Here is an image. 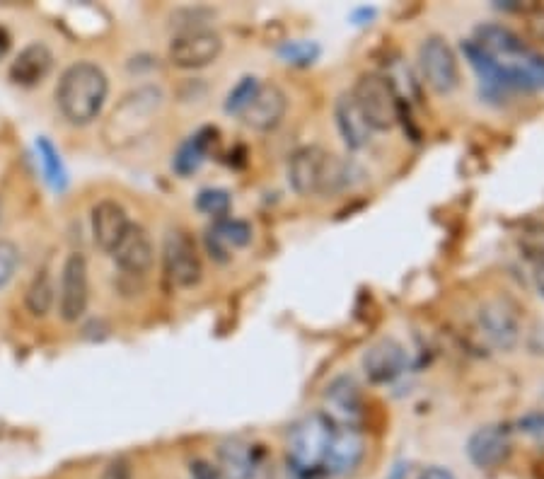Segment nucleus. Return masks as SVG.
Instances as JSON below:
<instances>
[{
    "instance_id": "32",
    "label": "nucleus",
    "mask_w": 544,
    "mask_h": 479,
    "mask_svg": "<svg viewBox=\"0 0 544 479\" xmlns=\"http://www.w3.org/2000/svg\"><path fill=\"white\" fill-rule=\"evenodd\" d=\"M269 479H312V475H308V472H303L300 467H295L293 463H283L276 467L274 472H271Z\"/></svg>"
},
{
    "instance_id": "24",
    "label": "nucleus",
    "mask_w": 544,
    "mask_h": 479,
    "mask_svg": "<svg viewBox=\"0 0 544 479\" xmlns=\"http://www.w3.org/2000/svg\"><path fill=\"white\" fill-rule=\"evenodd\" d=\"M56 300H59V288L54 284V276H51L49 269H39L34 274V279L27 286V296H25V305L27 310L34 317H46L54 310Z\"/></svg>"
},
{
    "instance_id": "9",
    "label": "nucleus",
    "mask_w": 544,
    "mask_h": 479,
    "mask_svg": "<svg viewBox=\"0 0 544 479\" xmlns=\"http://www.w3.org/2000/svg\"><path fill=\"white\" fill-rule=\"evenodd\" d=\"M90 303V271L83 252H71L61 267L59 315L63 322H78Z\"/></svg>"
},
{
    "instance_id": "19",
    "label": "nucleus",
    "mask_w": 544,
    "mask_h": 479,
    "mask_svg": "<svg viewBox=\"0 0 544 479\" xmlns=\"http://www.w3.org/2000/svg\"><path fill=\"white\" fill-rule=\"evenodd\" d=\"M51 68H54V54H51L49 46L44 42H32L15 56L8 75L20 88H37L49 78Z\"/></svg>"
},
{
    "instance_id": "35",
    "label": "nucleus",
    "mask_w": 544,
    "mask_h": 479,
    "mask_svg": "<svg viewBox=\"0 0 544 479\" xmlns=\"http://www.w3.org/2000/svg\"><path fill=\"white\" fill-rule=\"evenodd\" d=\"M530 32H532V37L540 39V42L544 44V8L530 20Z\"/></svg>"
},
{
    "instance_id": "8",
    "label": "nucleus",
    "mask_w": 544,
    "mask_h": 479,
    "mask_svg": "<svg viewBox=\"0 0 544 479\" xmlns=\"http://www.w3.org/2000/svg\"><path fill=\"white\" fill-rule=\"evenodd\" d=\"M477 325L491 346L508 351L520 339V308L508 296H491L479 305Z\"/></svg>"
},
{
    "instance_id": "38",
    "label": "nucleus",
    "mask_w": 544,
    "mask_h": 479,
    "mask_svg": "<svg viewBox=\"0 0 544 479\" xmlns=\"http://www.w3.org/2000/svg\"><path fill=\"white\" fill-rule=\"evenodd\" d=\"M537 286H540V291L544 296V269H537Z\"/></svg>"
},
{
    "instance_id": "4",
    "label": "nucleus",
    "mask_w": 544,
    "mask_h": 479,
    "mask_svg": "<svg viewBox=\"0 0 544 479\" xmlns=\"http://www.w3.org/2000/svg\"><path fill=\"white\" fill-rule=\"evenodd\" d=\"M334 421L322 412H312L308 417L295 421L288 431V463L300 467L308 475H315L322 470L324 458H327L329 443L334 436Z\"/></svg>"
},
{
    "instance_id": "6",
    "label": "nucleus",
    "mask_w": 544,
    "mask_h": 479,
    "mask_svg": "<svg viewBox=\"0 0 544 479\" xmlns=\"http://www.w3.org/2000/svg\"><path fill=\"white\" fill-rule=\"evenodd\" d=\"M162 267L172 286L194 288L204 276L199 247L196 240L184 228H175L165 235L162 245Z\"/></svg>"
},
{
    "instance_id": "34",
    "label": "nucleus",
    "mask_w": 544,
    "mask_h": 479,
    "mask_svg": "<svg viewBox=\"0 0 544 479\" xmlns=\"http://www.w3.org/2000/svg\"><path fill=\"white\" fill-rule=\"evenodd\" d=\"M102 479H129V467L124 463H112L107 467V472H104Z\"/></svg>"
},
{
    "instance_id": "27",
    "label": "nucleus",
    "mask_w": 544,
    "mask_h": 479,
    "mask_svg": "<svg viewBox=\"0 0 544 479\" xmlns=\"http://www.w3.org/2000/svg\"><path fill=\"white\" fill-rule=\"evenodd\" d=\"M196 209L204 216L213 218V221H223V218H228L230 209H233V196H230L228 189H201L199 196H196Z\"/></svg>"
},
{
    "instance_id": "14",
    "label": "nucleus",
    "mask_w": 544,
    "mask_h": 479,
    "mask_svg": "<svg viewBox=\"0 0 544 479\" xmlns=\"http://www.w3.org/2000/svg\"><path fill=\"white\" fill-rule=\"evenodd\" d=\"M363 373L370 383H392V380L399 378L404 371H407V349L402 344L395 342V339H380L363 354Z\"/></svg>"
},
{
    "instance_id": "3",
    "label": "nucleus",
    "mask_w": 544,
    "mask_h": 479,
    "mask_svg": "<svg viewBox=\"0 0 544 479\" xmlns=\"http://www.w3.org/2000/svg\"><path fill=\"white\" fill-rule=\"evenodd\" d=\"M165 95L155 85H143L126 92L119 105L109 112L102 126V141L112 150L131 148L155 129Z\"/></svg>"
},
{
    "instance_id": "17",
    "label": "nucleus",
    "mask_w": 544,
    "mask_h": 479,
    "mask_svg": "<svg viewBox=\"0 0 544 479\" xmlns=\"http://www.w3.org/2000/svg\"><path fill=\"white\" fill-rule=\"evenodd\" d=\"M467 455L479 470H494L501 467L511 455V436L499 424L482 426L467 441Z\"/></svg>"
},
{
    "instance_id": "25",
    "label": "nucleus",
    "mask_w": 544,
    "mask_h": 479,
    "mask_svg": "<svg viewBox=\"0 0 544 479\" xmlns=\"http://www.w3.org/2000/svg\"><path fill=\"white\" fill-rule=\"evenodd\" d=\"M37 155H39V163H42V170H44V180L51 184V189H54V192H63V189L68 187V172H66V167H63L59 150L54 148V143H51L49 138H39Z\"/></svg>"
},
{
    "instance_id": "21",
    "label": "nucleus",
    "mask_w": 544,
    "mask_h": 479,
    "mask_svg": "<svg viewBox=\"0 0 544 479\" xmlns=\"http://www.w3.org/2000/svg\"><path fill=\"white\" fill-rule=\"evenodd\" d=\"M259 458H262V453L257 446L242 441V438H230L218 448V470H221L223 479H254Z\"/></svg>"
},
{
    "instance_id": "10",
    "label": "nucleus",
    "mask_w": 544,
    "mask_h": 479,
    "mask_svg": "<svg viewBox=\"0 0 544 479\" xmlns=\"http://www.w3.org/2000/svg\"><path fill=\"white\" fill-rule=\"evenodd\" d=\"M221 54V34L213 30H194L175 34L170 49H167V61L175 68H182V71H196V68H206L216 63Z\"/></svg>"
},
{
    "instance_id": "15",
    "label": "nucleus",
    "mask_w": 544,
    "mask_h": 479,
    "mask_svg": "<svg viewBox=\"0 0 544 479\" xmlns=\"http://www.w3.org/2000/svg\"><path fill=\"white\" fill-rule=\"evenodd\" d=\"M363 455H366V441H363L361 431H356L353 426H339V429H334L322 470L332 477L351 475L361 465Z\"/></svg>"
},
{
    "instance_id": "7",
    "label": "nucleus",
    "mask_w": 544,
    "mask_h": 479,
    "mask_svg": "<svg viewBox=\"0 0 544 479\" xmlns=\"http://www.w3.org/2000/svg\"><path fill=\"white\" fill-rule=\"evenodd\" d=\"M419 68L424 75V83L436 95H450L460 85V66L453 46L443 37H428L419 46Z\"/></svg>"
},
{
    "instance_id": "2",
    "label": "nucleus",
    "mask_w": 544,
    "mask_h": 479,
    "mask_svg": "<svg viewBox=\"0 0 544 479\" xmlns=\"http://www.w3.org/2000/svg\"><path fill=\"white\" fill-rule=\"evenodd\" d=\"M109 95V78L95 61H75L56 85V107L71 126H90L100 119Z\"/></svg>"
},
{
    "instance_id": "37",
    "label": "nucleus",
    "mask_w": 544,
    "mask_h": 479,
    "mask_svg": "<svg viewBox=\"0 0 544 479\" xmlns=\"http://www.w3.org/2000/svg\"><path fill=\"white\" fill-rule=\"evenodd\" d=\"M194 472H196V479H216V475H213L208 465H196Z\"/></svg>"
},
{
    "instance_id": "29",
    "label": "nucleus",
    "mask_w": 544,
    "mask_h": 479,
    "mask_svg": "<svg viewBox=\"0 0 544 479\" xmlns=\"http://www.w3.org/2000/svg\"><path fill=\"white\" fill-rule=\"evenodd\" d=\"M281 59L291 66H312L317 59H320V46L315 42H305V39H295V42H286L279 49Z\"/></svg>"
},
{
    "instance_id": "22",
    "label": "nucleus",
    "mask_w": 544,
    "mask_h": 479,
    "mask_svg": "<svg viewBox=\"0 0 544 479\" xmlns=\"http://www.w3.org/2000/svg\"><path fill=\"white\" fill-rule=\"evenodd\" d=\"M334 119H337L339 136L341 141L346 143V148L361 150L368 146L373 129H370L368 121L363 119L361 109H358L351 92H346V95H341L337 100V105H334Z\"/></svg>"
},
{
    "instance_id": "11",
    "label": "nucleus",
    "mask_w": 544,
    "mask_h": 479,
    "mask_svg": "<svg viewBox=\"0 0 544 479\" xmlns=\"http://www.w3.org/2000/svg\"><path fill=\"white\" fill-rule=\"evenodd\" d=\"M332 155L320 146L298 148L288 160V184L295 194L310 196L322 192L324 175Z\"/></svg>"
},
{
    "instance_id": "30",
    "label": "nucleus",
    "mask_w": 544,
    "mask_h": 479,
    "mask_svg": "<svg viewBox=\"0 0 544 479\" xmlns=\"http://www.w3.org/2000/svg\"><path fill=\"white\" fill-rule=\"evenodd\" d=\"M22 252L13 240H0V291L15 279L17 269H20Z\"/></svg>"
},
{
    "instance_id": "5",
    "label": "nucleus",
    "mask_w": 544,
    "mask_h": 479,
    "mask_svg": "<svg viewBox=\"0 0 544 479\" xmlns=\"http://www.w3.org/2000/svg\"><path fill=\"white\" fill-rule=\"evenodd\" d=\"M351 97L373 131H390L399 121V95L385 75L363 73L353 85Z\"/></svg>"
},
{
    "instance_id": "31",
    "label": "nucleus",
    "mask_w": 544,
    "mask_h": 479,
    "mask_svg": "<svg viewBox=\"0 0 544 479\" xmlns=\"http://www.w3.org/2000/svg\"><path fill=\"white\" fill-rule=\"evenodd\" d=\"M518 426L525 436H530L537 446L544 448V412L525 414V417L520 419Z\"/></svg>"
},
{
    "instance_id": "13",
    "label": "nucleus",
    "mask_w": 544,
    "mask_h": 479,
    "mask_svg": "<svg viewBox=\"0 0 544 479\" xmlns=\"http://www.w3.org/2000/svg\"><path fill=\"white\" fill-rule=\"evenodd\" d=\"M112 257L126 276L141 279V276H146L155 264L153 238H150L148 230L143 228V225L131 223L129 233H126L124 240L119 242V247L112 252Z\"/></svg>"
},
{
    "instance_id": "12",
    "label": "nucleus",
    "mask_w": 544,
    "mask_h": 479,
    "mask_svg": "<svg viewBox=\"0 0 544 479\" xmlns=\"http://www.w3.org/2000/svg\"><path fill=\"white\" fill-rule=\"evenodd\" d=\"M286 112H288L286 92H283L279 85L266 83L259 88L252 105L242 112L240 119L247 129L259 131V134H269V131L279 129Z\"/></svg>"
},
{
    "instance_id": "36",
    "label": "nucleus",
    "mask_w": 544,
    "mask_h": 479,
    "mask_svg": "<svg viewBox=\"0 0 544 479\" xmlns=\"http://www.w3.org/2000/svg\"><path fill=\"white\" fill-rule=\"evenodd\" d=\"M10 44H13V37H10V32L0 25V59H5V56H8Z\"/></svg>"
},
{
    "instance_id": "23",
    "label": "nucleus",
    "mask_w": 544,
    "mask_h": 479,
    "mask_svg": "<svg viewBox=\"0 0 544 479\" xmlns=\"http://www.w3.org/2000/svg\"><path fill=\"white\" fill-rule=\"evenodd\" d=\"M213 141H216V129H211V126H204V129H199L196 134L189 136L187 141L179 146L175 160H172V167H175L177 175L182 177L194 175V172L204 165Z\"/></svg>"
},
{
    "instance_id": "28",
    "label": "nucleus",
    "mask_w": 544,
    "mask_h": 479,
    "mask_svg": "<svg viewBox=\"0 0 544 479\" xmlns=\"http://www.w3.org/2000/svg\"><path fill=\"white\" fill-rule=\"evenodd\" d=\"M259 88H262V83H259L254 75H245V78H242L240 83L228 92V97H225V112L235 114V117H242V112L252 105L254 95H257Z\"/></svg>"
},
{
    "instance_id": "16",
    "label": "nucleus",
    "mask_w": 544,
    "mask_h": 479,
    "mask_svg": "<svg viewBox=\"0 0 544 479\" xmlns=\"http://www.w3.org/2000/svg\"><path fill=\"white\" fill-rule=\"evenodd\" d=\"M129 228V213L117 201L104 199L100 204L92 206V240L107 255L117 250L119 242L129 233Z\"/></svg>"
},
{
    "instance_id": "20",
    "label": "nucleus",
    "mask_w": 544,
    "mask_h": 479,
    "mask_svg": "<svg viewBox=\"0 0 544 479\" xmlns=\"http://www.w3.org/2000/svg\"><path fill=\"white\" fill-rule=\"evenodd\" d=\"M324 409L327 417L334 421V426H353V421L361 414V390L351 378L341 375V378L332 380L324 392Z\"/></svg>"
},
{
    "instance_id": "26",
    "label": "nucleus",
    "mask_w": 544,
    "mask_h": 479,
    "mask_svg": "<svg viewBox=\"0 0 544 479\" xmlns=\"http://www.w3.org/2000/svg\"><path fill=\"white\" fill-rule=\"evenodd\" d=\"M518 250L530 264L544 269V223L532 221L523 225L518 233Z\"/></svg>"
},
{
    "instance_id": "33",
    "label": "nucleus",
    "mask_w": 544,
    "mask_h": 479,
    "mask_svg": "<svg viewBox=\"0 0 544 479\" xmlns=\"http://www.w3.org/2000/svg\"><path fill=\"white\" fill-rule=\"evenodd\" d=\"M419 479H455V475L450 470H445V467L433 465V467H426Z\"/></svg>"
},
{
    "instance_id": "18",
    "label": "nucleus",
    "mask_w": 544,
    "mask_h": 479,
    "mask_svg": "<svg viewBox=\"0 0 544 479\" xmlns=\"http://www.w3.org/2000/svg\"><path fill=\"white\" fill-rule=\"evenodd\" d=\"M252 242V225L240 218H223V221H213L211 228L206 230V250L211 259L216 262H230L235 250H242Z\"/></svg>"
},
{
    "instance_id": "1",
    "label": "nucleus",
    "mask_w": 544,
    "mask_h": 479,
    "mask_svg": "<svg viewBox=\"0 0 544 479\" xmlns=\"http://www.w3.org/2000/svg\"><path fill=\"white\" fill-rule=\"evenodd\" d=\"M472 42L496 63L508 90H544V56L532 51L513 30L503 25H482Z\"/></svg>"
}]
</instances>
